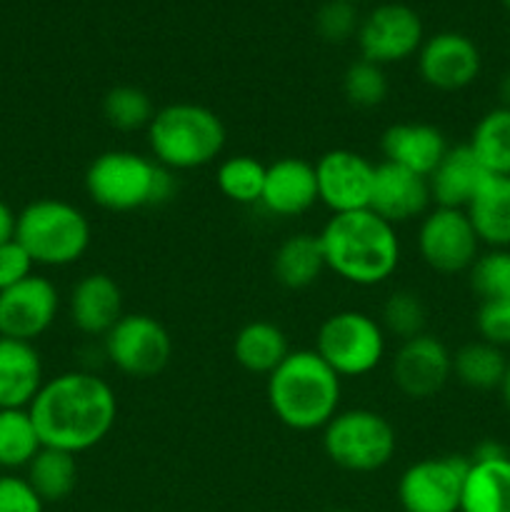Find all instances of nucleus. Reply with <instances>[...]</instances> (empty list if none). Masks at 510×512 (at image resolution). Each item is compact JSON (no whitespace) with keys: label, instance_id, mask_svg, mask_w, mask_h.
<instances>
[{"label":"nucleus","instance_id":"f257e3e1","mask_svg":"<svg viewBox=\"0 0 510 512\" xmlns=\"http://www.w3.org/2000/svg\"><path fill=\"white\" fill-rule=\"evenodd\" d=\"M28 413L45 448L80 455L108 438L118 418V398L95 373L70 370L45 380Z\"/></svg>","mask_w":510,"mask_h":512},{"label":"nucleus","instance_id":"f03ea898","mask_svg":"<svg viewBox=\"0 0 510 512\" xmlns=\"http://www.w3.org/2000/svg\"><path fill=\"white\" fill-rule=\"evenodd\" d=\"M325 268L358 288H373L393 278L400 265V238L395 225L373 210L333 215L320 230Z\"/></svg>","mask_w":510,"mask_h":512},{"label":"nucleus","instance_id":"7ed1b4c3","mask_svg":"<svg viewBox=\"0 0 510 512\" xmlns=\"http://www.w3.org/2000/svg\"><path fill=\"white\" fill-rule=\"evenodd\" d=\"M340 375L315 350H290L268 375L265 395L278 423L310 433L323 430L340 408Z\"/></svg>","mask_w":510,"mask_h":512},{"label":"nucleus","instance_id":"20e7f679","mask_svg":"<svg viewBox=\"0 0 510 512\" xmlns=\"http://www.w3.org/2000/svg\"><path fill=\"white\" fill-rule=\"evenodd\" d=\"M85 193L108 213H135L168 203L175 193V178L148 155L108 150L85 170Z\"/></svg>","mask_w":510,"mask_h":512},{"label":"nucleus","instance_id":"39448f33","mask_svg":"<svg viewBox=\"0 0 510 512\" xmlns=\"http://www.w3.org/2000/svg\"><path fill=\"white\" fill-rule=\"evenodd\" d=\"M225 125L215 110L198 103H170L155 110L148 125L153 160L170 173L198 170L213 163L225 148Z\"/></svg>","mask_w":510,"mask_h":512},{"label":"nucleus","instance_id":"423d86ee","mask_svg":"<svg viewBox=\"0 0 510 512\" xmlns=\"http://www.w3.org/2000/svg\"><path fill=\"white\" fill-rule=\"evenodd\" d=\"M15 240L28 250L35 265L65 268L88 253L93 228L83 210L68 200L40 198L18 213Z\"/></svg>","mask_w":510,"mask_h":512},{"label":"nucleus","instance_id":"0eeeda50","mask_svg":"<svg viewBox=\"0 0 510 512\" xmlns=\"http://www.w3.org/2000/svg\"><path fill=\"white\" fill-rule=\"evenodd\" d=\"M323 450L330 463L348 473H375L393 460L398 435L390 420L375 410H338L323 428Z\"/></svg>","mask_w":510,"mask_h":512},{"label":"nucleus","instance_id":"6e6552de","mask_svg":"<svg viewBox=\"0 0 510 512\" xmlns=\"http://www.w3.org/2000/svg\"><path fill=\"white\" fill-rule=\"evenodd\" d=\"M385 348L380 320L360 310H340L323 320L313 350L340 378H363L383 363Z\"/></svg>","mask_w":510,"mask_h":512},{"label":"nucleus","instance_id":"1a4fd4ad","mask_svg":"<svg viewBox=\"0 0 510 512\" xmlns=\"http://www.w3.org/2000/svg\"><path fill=\"white\" fill-rule=\"evenodd\" d=\"M105 358L128 378H155L173 358V338L153 315L125 313L103 338Z\"/></svg>","mask_w":510,"mask_h":512},{"label":"nucleus","instance_id":"9d476101","mask_svg":"<svg viewBox=\"0 0 510 512\" xmlns=\"http://www.w3.org/2000/svg\"><path fill=\"white\" fill-rule=\"evenodd\" d=\"M470 458L440 455L408 465L398 480V500L403 512H460L463 483Z\"/></svg>","mask_w":510,"mask_h":512},{"label":"nucleus","instance_id":"9b49d317","mask_svg":"<svg viewBox=\"0 0 510 512\" xmlns=\"http://www.w3.org/2000/svg\"><path fill=\"white\" fill-rule=\"evenodd\" d=\"M480 240L465 210L430 208L420 218L418 253L440 275L465 273L478 260Z\"/></svg>","mask_w":510,"mask_h":512},{"label":"nucleus","instance_id":"f8f14e48","mask_svg":"<svg viewBox=\"0 0 510 512\" xmlns=\"http://www.w3.org/2000/svg\"><path fill=\"white\" fill-rule=\"evenodd\" d=\"M360 58L375 65L403 63L423 45V23L403 3H383L370 10L358 28Z\"/></svg>","mask_w":510,"mask_h":512},{"label":"nucleus","instance_id":"ddd939ff","mask_svg":"<svg viewBox=\"0 0 510 512\" xmlns=\"http://www.w3.org/2000/svg\"><path fill=\"white\" fill-rule=\"evenodd\" d=\"M315 180H318V203H323L333 215L368 210L375 165L355 150L335 148L318 158Z\"/></svg>","mask_w":510,"mask_h":512},{"label":"nucleus","instance_id":"4468645a","mask_svg":"<svg viewBox=\"0 0 510 512\" xmlns=\"http://www.w3.org/2000/svg\"><path fill=\"white\" fill-rule=\"evenodd\" d=\"M453 375V353L435 335H418L400 343L390 363L393 385L410 400L438 395Z\"/></svg>","mask_w":510,"mask_h":512},{"label":"nucleus","instance_id":"2eb2a0df","mask_svg":"<svg viewBox=\"0 0 510 512\" xmlns=\"http://www.w3.org/2000/svg\"><path fill=\"white\" fill-rule=\"evenodd\" d=\"M58 310V288L48 278L33 273L0 293V338L33 343L55 323Z\"/></svg>","mask_w":510,"mask_h":512},{"label":"nucleus","instance_id":"dca6fc26","mask_svg":"<svg viewBox=\"0 0 510 512\" xmlns=\"http://www.w3.org/2000/svg\"><path fill=\"white\" fill-rule=\"evenodd\" d=\"M480 50L468 35L445 33L423 40L418 50V73L425 85L443 93L468 88L480 75Z\"/></svg>","mask_w":510,"mask_h":512},{"label":"nucleus","instance_id":"f3484780","mask_svg":"<svg viewBox=\"0 0 510 512\" xmlns=\"http://www.w3.org/2000/svg\"><path fill=\"white\" fill-rule=\"evenodd\" d=\"M433 205L430 198L428 178L425 175L405 170L393 163L375 165L373 195H370L368 210L390 225H403L415 218H423Z\"/></svg>","mask_w":510,"mask_h":512},{"label":"nucleus","instance_id":"a211bd4d","mask_svg":"<svg viewBox=\"0 0 510 512\" xmlns=\"http://www.w3.org/2000/svg\"><path fill=\"white\" fill-rule=\"evenodd\" d=\"M318 203L315 165L303 158H280L265 168L260 205L275 218H298Z\"/></svg>","mask_w":510,"mask_h":512},{"label":"nucleus","instance_id":"6ab92c4d","mask_svg":"<svg viewBox=\"0 0 510 512\" xmlns=\"http://www.w3.org/2000/svg\"><path fill=\"white\" fill-rule=\"evenodd\" d=\"M70 323L88 338H105L123 318V290L108 273H88L73 285L68 298Z\"/></svg>","mask_w":510,"mask_h":512},{"label":"nucleus","instance_id":"aec40b11","mask_svg":"<svg viewBox=\"0 0 510 512\" xmlns=\"http://www.w3.org/2000/svg\"><path fill=\"white\" fill-rule=\"evenodd\" d=\"M488 170L478 160V155L470 150V145H455L445 150L443 160L435 165L433 173L428 175L430 198L435 208H453L465 210L480 185L488 180Z\"/></svg>","mask_w":510,"mask_h":512},{"label":"nucleus","instance_id":"412c9836","mask_svg":"<svg viewBox=\"0 0 510 512\" xmlns=\"http://www.w3.org/2000/svg\"><path fill=\"white\" fill-rule=\"evenodd\" d=\"M443 130L430 123H395L380 138V153L385 163L428 178L448 150Z\"/></svg>","mask_w":510,"mask_h":512},{"label":"nucleus","instance_id":"4be33fe9","mask_svg":"<svg viewBox=\"0 0 510 512\" xmlns=\"http://www.w3.org/2000/svg\"><path fill=\"white\" fill-rule=\"evenodd\" d=\"M43 383V360L33 343L0 338V410H28Z\"/></svg>","mask_w":510,"mask_h":512},{"label":"nucleus","instance_id":"5701e85b","mask_svg":"<svg viewBox=\"0 0 510 512\" xmlns=\"http://www.w3.org/2000/svg\"><path fill=\"white\" fill-rule=\"evenodd\" d=\"M465 215L480 243L493 250L510 248V175H488Z\"/></svg>","mask_w":510,"mask_h":512},{"label":"nucleus","instance_id":"b1692460","mask_svg":"<svg viewBox=\"0 0 510 512\" xmlns=\"http://www.w3.org/2000/svg\"><path fill=\"white\" fill-rule=\"evenodd\" d=\"M288 355V335L270 320H250L233 338V358L245 373L268 378Z\"/></svg>","mask_w":510,"mask_h":512},{"label":"nucleus","instance_id":"393cba45","mask_svg":"<svg viewBox=\"0 0 510 512\" xmlns=\"http://www.w3.org/2000/svg\"><path fill=\"white\" fill-rule=\"evenodd\" d=\"M325 270L323 245L315 233H293L273 253V278L288 290L310 288Z\"/></svg>","mask_w":510,"mask_h":512},{"label":"nucleus","instance_id":"a878e982","mask_svg":"<svg viewBox=\"0 0 510 512\" xmlns=\"http://www.w3.org/2000/svg\"><path fill=\"white\" fill-rule=\"evenodd\" d=\"M460 512H510V458L473 460L463 483Z\"/></svg>","mask_w":510,"mask_h":512},{"label":"nucleus","instance_id":"bb28decb","mask_svg":"<svg viewBox=\"0 0 510 512\" xmlns=\"http://www.w3.org/2000/svg\"><path fill=\"white\" fill-rule=\"evenodd\" d=\"M28 480L43 503H60L68 498L78 485V460L73 453L55 448H40L38 455L28 463Z\"/></svg>","mask_w":510,"mask_h":512},{"label":"nucleus","instance_id":"cd10ccee","mask_svg":"<svg viewBox=\"0 0 510 512\" xmlns=\"http://www.w3.org/2000/svg\"><path fill=\"white\" fill-rule=\"evenodd\" d=\"M470 150L490 175H510V108H493L475 123Z\"/></svg>","mask_w":510,"mask_h":512},{"label":"nucleus","instance_id":"c85d7f7f","mask_svg":"<svg viewBox=\"0 0 510 512\" xmlns=\"http://www.w3.org/2000/svg\"><path fill=\"white\" fill-rule=\"evenodd\" d=\"M508 370V360H505L503 348L485 343V340H475V343L463 345L458 353L453 355V375L473 390H493L500 388Z\"/></svg>","mask_w":510,"mask_h":512},{"label":"nucleus","instance_id":"c756f323","mask_svg":"<svg viewBox=\"0 0 510 512\" xmlns=\"http://www.w3.org/2000/svg\"><path fill=\"white\" fill-rule=\"evenodd\" d=\"M43 448L28 410H0V468H28Z\"/></svg>","mask_w":510,"mask_h":512},{"label":"nucleus","instance_id":"7c9ffc66","mask_svg":"<svg viewBox=\"0 0 510 512\" xmlns=\"http://www.w3.org/2000/svg\"><path fill=\"white\" fill-rule=\"evenodd\" d=\"M265 168L253 155H233L223 160L215 173L218 190L235 205H258L263 198Z\"/></svg>","mask_w":510,"mask_h":512},{"label":"nucleus","instance_id":"2f4dec72","mask_svg":"<svg viewBox=\"0 0 510 512\" xmlns=\"http://www.w3.org/2000/svg\"><path fill=\"white\" fill-rule=\"evenodd\" d=\"M103 115L110 128L120 130V133H133V130L148 128L155 108L145 90L135 88V85H115L105 93Z\"/></svg>","mask_w":510,"mask_h":512},{"label":"nucleus","instance_id":"473e14b6","mask_svg":"<svg viewBox=\"0 0 510 512\" xmlns=\"http://www.w3.org/2000/svg\"><path fill=\"white\" fill-rule=\"evenodd\" d=\"M425 323H428V310L423 298L413 290H395L380 308V325L385 335H395L400 343L423 335Z\"/></svg>","mask_w":510,"mask_h":512},{"label":"nucleus","instance_id":"72a5a7b5","mask_svg":"<svg viewBox=\"0 0 510 512\" xmlns=\"http://www.w3.org/2000/svg\"><path fill=\"white\" fill-rule=\"evenodd\" d=\"M388 75H385L383 65H375L370 60H355L348 65L343 75V93L353 108L370 110L378 108L388 98Z\"/></svg>","mask_w":510,"mask_h":512},{"label":"nucleus","instance_id":"f704fd0d","mask_svg":"<svg viewBox=\"0 0 510 512\" xmlns=\"http://www.w3.org/2000/svg\"><path fill=\"white\" fill-rule=\"evenodd\" d=\"M470 273V288L480 300H510V250L478 255Z\"/></svg>","mask_w":510,"mask_h":512},{"label":"nucleus","instance_id":"c9c22d12","mask_svg":"<svg viewBox=\"0 0 510 512\" xmlns=\"http://www.w3.org/2000/svg\"><path fill=\"white\" fill-rule=\"evenodd\" d=\"M358 8L350 0H325L315 13V30L325 43H345L358 35Z\"/></svg>","mask_w":510,"mask_h":512},{"label":"nucleus","instance_id":"e433bc0d","mask_svg":"<svg viewBox=\"0 0 510 512\" xmlns=\"http://www.w3.org/2000/svg\"><path fill=\"white\" fill-rule=\"evenodd\" d=\"M475 328H478L480 340L495 345V348H508L510 300H480L478 315H475Z\"/></svg>","mask_w":510,"mask_h":512},{"label":"nucleus","instance_id":"4c0bfd02","mask_svg":"<svg viewBox=\"0 0 510 512\" xmlns=\"http://www.w3.org/2000/svg\"><path fill=\"white\" fill-rule=\"evenodd\" d=\"M43 505L28 480L18 475H0V512H43Z\"/></svg>","mask_w":510,"mask_h":512},{"label":"nucleus","instance_id":"58836bf2","mask_svg":"<svg viewBox=\"0 0 510 512\" xmlns=\"http://www.w3.org/2000/svg\"><path fill=\"white\" fill-rule=\"evenodd\" d=\"M33 258L18 240H8L0 245V293L13 285L23 283L25 278L33 275Z\"/></svg>","mask_w":510,"mask_h":512},{"label":"nucleus","instance_id":"ea45409f","mask_svg":"<svg viewBox=\"0 0 510 512\" xmlns=\"http://www.w3.org/2000/svg\"><path fill=\"white\" fill-rule=\"evenodd\" d=\"M15 220H18V215H15L13 210H10V205L0 198V245L15 238Z\"/></svg>","mask_w":510,"mask_h":512},{"label":"nucleus","instance_id":"a19ab883","mask_svg":"<svg viewBox=\"0 0 510 512\" xmlns=\"http://www.w3.org/2000/svg\"><path fill=\"white\" fill-rule=\"evenodd\" d=\"M498 95H500V108H510V70L500 78Z\"/></svg>","mask_w":510,"mask_h":512},{"label":"nucleus","instance_id":"79ce46f5","mask_svg":"<svg viewBox=\"0 0 510 512\" xmlns=\"http://www.w3.org/2000/svg\"><path fill=\"white\" fill-rule=\"evenodd\" d=\"M500 393H503V403L510 413V363H508V370H505L503 383H500Z\"/></svg>","mask_w":510,"mask_h":512},{"label":"nucleus","instance_id":"37998d69","mask_svg":"<svg viewBox=\"0 0 510 512\" xmlns=\"http://www.w3.org/2000/svg\"><path fill=\"white\" fill-rule=\"evenodd\" d=\"M503 5H505V8H508V10H510V0H503Z\"/></svg>","mask_w":510,"mask_h":512},{"label":"nucleus","instance_id":"c03bdc74","mask_svg":"<svg viewBox=\"0 0 510 512\" xmlns=\"http://www.w3.org/2000/svg\"><path fill=\"white\" fill-rule=\"evenodd\" d=\"M330 512H353V510H330Z\"/></svg>","mask_w":510,"mask_h":512},{"label":"nucleus","instance_id":"a18cd8bd","mask_svg":"<svg viewBox=\"0 0 510 512\" xmlns=\"http://www.w3.org/2000/svg\"><path fill=\"white\" fill-rule=\"evenodd\" d=\"M350 3H360V0H350Z\"/></svg>","mask_w":510,"mask_h":512}]
</instances>
